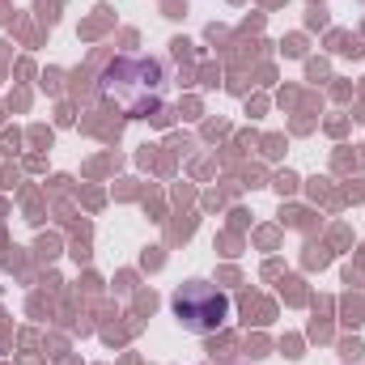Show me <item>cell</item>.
<instances>
[{
	"mask_svg": "<svg viewBox=\"0 0 365 365\" xmlns=\"http://www.w3.org/2000/svg\"><path fill=\"white\" fill-rule=\"evenodd\" d=\"M102 93L128 115H149L166 102V68L149 56H119L102 73Z\"/></svg>",
	"mask_w": 365,
	"mask_h": 365,
	"instance_id": "1",
	"label": "cell"
},
{
	"mask_svg": "<svg viewBox=\"0 0 365 365\" xmlns=\"http://www.w3.org/2000/svg\"><path fill=\"white\" fill-rule=\"evenodd\" d=\"M175 319L195 336L221 331L230 323V297L217 284H208V280H191V284H182L175 293Z\"/></svg>",
	"mask_w": 365,
	"mask_h": 365,
	"instance_id": "2",
	"label": "cell"
}]
</instances>
